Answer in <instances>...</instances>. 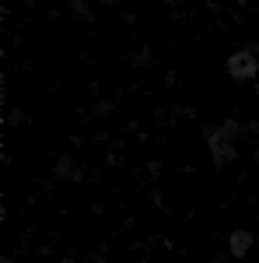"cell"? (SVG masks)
Wrapping results in <instances>:
<instances>
[{
  "mask_svg": "<svg viewBox=\"0 0 259 263\" xmlns=\"http://www.w3.org/2000/svg\"><path fill=\"white\" fill-rule=\"evenodd\" d=\"M235 253H245V235H235Z\"/></svg>",
  "mask_w": 259,
  "mask_h": 263,
  "instance_id": "2",
  "label": "cell"
},
{
  "mask_svg": "<svg viewBox=\"0 0 259 263\" xmlns=\"http://www.w3.org/2000/svg\"><path fill=\"white\" fill-rule=\"evenodd\" d=\"M228 74H231L235 81H242V78H252V74H256V57H252L249 49H238V53L228 60Z\"/></svg>",
  "mask_w": 259,
  "mask_h": 263,
  "instance_id": "1",
  "label": "cell"
}]
</instances>
